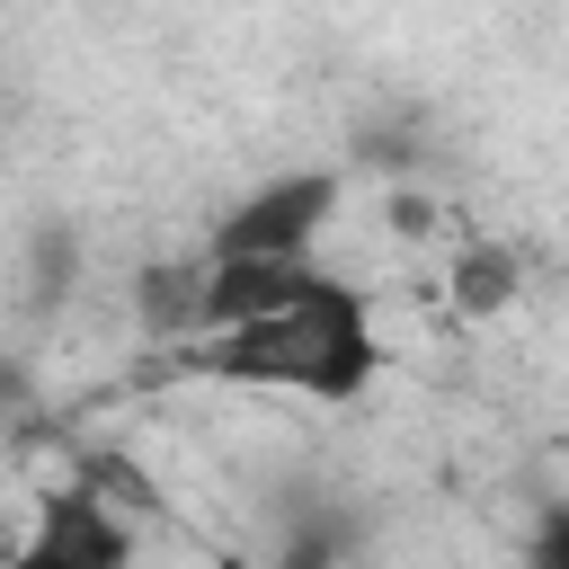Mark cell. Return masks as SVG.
Masks as SVG:
<instances>
[{
	"instance_id": "1",
	"label": "cell",
	"mask_w": 569,
	"mask_h": 569,
	"mask_svg": "<svg viewBox=\"0 0 569 569\" xmlns=\"http://www.w3.org/2000/svg\"><path fill=\"white\" fill-rule=\"evenodd\" d=\"M204 373L222 382H258V391H302V400H356L382 365V338H373V311L356 284L320 276L311 293H293L284 311H258V320H231V329H204Z\"/></svg>"
},
{
	"instance_id": "2",
	"label": "cell",
	"mask_w": 569,
	"mask_h": 569,
	"mask_svg": "<svg viewBox=\"0 0 569 569\" xmlns=\"http://www.w3.org/2000/svg\"><path fill=\"white\" fill-rule=\"evenodd\" d=\"M338 213V178L329 169H293L249 187L222 222H213V258H311L320 222Z\"/></svg>"
},
{
	"instance_id": "3",
	"label": "cell",
	"mask_w": 569,
	"mask_h": 569,
	"mask_svg": "<svg viewBox=\"0 0 569 569\" xmlns=\"http://www.w3.org/2000/svg\"><path fill=\"white\" fill-rule=\"evenodd\" d=\"M9 569H133V533L98 489H53Z\"/></svg>"
},
{
	"instance_id": "4",
	"label": "cell",
	"mask_w": 569,
	"mask_h": 569,
	"mask_svg": "<svg viewBox=\"0 0 569 569\" xmlns=\"http://www.w3.org/2000/svg\"><path fill=\"white\" fill-rule=\"evenodd\" d=\"M516 293H525V249H507V240H480V249H462V267H453V302H462L471 320L507 311Z\"/></svg>"
},
{
	"instance_id": "5",
	"label": "cell",
	"mask_w": 569,
	"mask_h": 569,
	"mask_svg": "<svg viewBox=\"0 0 569 569\" xmlns=\"http://www.w3.org/2000/svg\"><path fill=\"white\" fill-rule=\"evenodd\" d=\"M329 551H338V525H302V533H284L276 569H329Z\"/></svg>"
}]
</instances>
